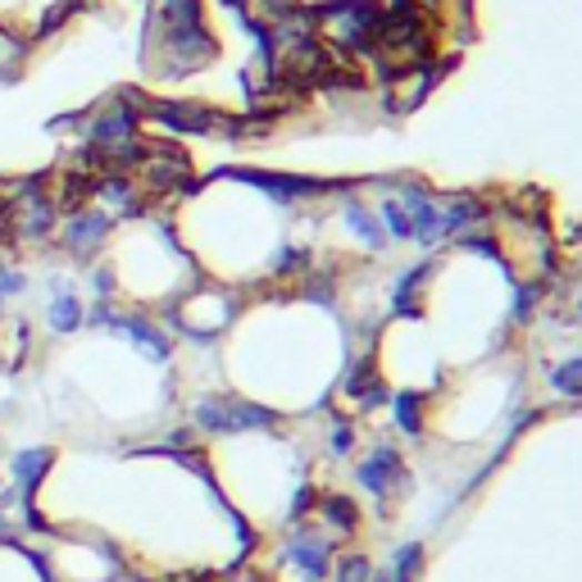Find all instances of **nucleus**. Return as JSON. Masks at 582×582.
<instances>
[{
  "label": "nucleus",
  "instance_id": "nucleus-1",
  "mask_svg": "<svg viewBox=\"0 0 582 582\" xmlns=\"http://www.w3.org/2000/svg\"><path fill=\"white\" fill-rule=\"evenodd\" d=\"M555 387H560V392H569V397H582V360L555 369Z\"/></svg>",
  "mask_w": 582,
  "mask_h": 582
}]
</instances>
